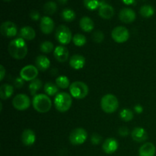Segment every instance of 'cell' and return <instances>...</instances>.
Wrapping results in <instances>:
<instances>
[{
  "instance_id": "2e32d148",
  "label": "cell",
  "mask_w": 156,
  "mask_h": 156,
  "mask_svg": "<svg viewBox=\"0 0 156 156\" xmlns=\"http://www.w3.org/2000/svg\"><path fill=\"white\" fill-rule=\"evenodd\" d=\"M118 149V142L114 138H108L102 145V149L107 154H113Z\"/></svg>"
},
{
  "instance_id": "ee69618b",
  "label": "cell",
  "mask_w": 156,
  "mask_h": 156,
  "mask_svg": "<svg viewBox=\"0 0 156 156\" xmlns=\"http://www.w3.org/2000/svg\"><path fill=\"white\" fill-rule=\"evenodd\" d=\"M4 1H6V2H9V1H11V0H4Z\"/></svg>"
},
{
  "instance_id": "5bb4252c",
  "label": "cell",
  "mask_w": 156,
  "mask_h": 156,
  "mask_svg": "<svg viewBox=\"0 0 156 156\" xmlns=\"http://www.w3.org/2000/svg\"><path fill=\"white\" fill-rule=\"evenodd\" d=\"M40 27L43 33L45 34H51L54 30V22L50 17L44 16L41 19Z\"/></svg>"
},
{
  "instance_id": "8992f818",
  "label": "cell",
  "mask_w": 156,
  "mask_h": 156,
  "mask_svg": "<svg viewBox=\"0 0 156 156\" xmlns=\"http://www.w3.org/2000/svg\"><path fill=\"white\" fill-rule=\"evenodd\" d=\"M55 37L56 41L62 45L69 44L73 39L71 30L66 25H59L56 28Z\"/></svg>"
},
{
  "instance_id": "9a60e30c",
  "label": "cell",
  "mask_w": 156,
  "mask_h": 156,
  "mask_svg": "<svg viewBox=\"0 0 156 156\" xmlns=\"http://www.w3.org/2000/svg\"><path fill=\"white\" fill-rule=\"evenodd\" d=\"M54 57L58 62H65L68 60L69 58V50L64 46H58L55 48L53 52Z\"/></svg>"
},
{
  "instance_id": "3957f363",
  "label": "cell",
  "mask_w": 156,
  "mask_h": 156,
  "mask_svg": "<svg viewBox=\"0 0 156 156\" xmlns=\"http://www.w3.org/2000/svg\"><path fill=\"white\" fill-rule=\"evenodd\" d=\"M73 99L72 96L66 92H61L56 94L54 99V105L56 109L59 112H66L71 108Z\"/></svg>"
},
{
  "instance_id": "7bdbcfd3",
  "label": "cell",
  "mask_w": 156,
  "mask_h": 156,
  "mask_svg": "<svg viewBox=\"0 0 156 156\" xmlns=\"http://www.w3.org/2000/svg\"><path fill=\"white\" fill-rule=\"evenodd\" d=\"M58 2L61 5H65L66 4V2H68V0H57Z\"/></svg>"
},
{
  "instance_id": "4316f807",
  "label": "cell",
  "mask_w": 156,
  "mask_h": 156,
  "mask_svg": "<svg viewBox=\"0 0 156 156\" xmlns=\"http://www.w3.org/2000/svg\"><path fill=\"white\" fill-rule=\"evenodd\" d=\"M140 13L143 18H149L152 17L155 13V9L150 5H144L140 8Z\"/></svg>"
},
{
  "instance_id": "f546056e",
  "label": "cell",
  "mask_w": 156,
  "mask_h": 156,
  "mask_svg": "<svg viewBox=\"0 0 156 156\" xmlns=\"http://www.w3.org/2000/svg\"><path fill=\"white\" fill-rule=\"evenodd\" d=\"M120 117L125 122H129L133 119V113L131 110L123 108L120 112Z\"/></svg>"
},
{
  "instance_id": "ffe728a7",
  "label": "cell",
  "mask_w": 156,
  "mask_h": 156,
  "mask_svg": "<svg viewBox=\"0 0 156 156\" xmlns=\"http://www.w3.org/2000/svg\"><path fill=\"white\" fill-rule=\"evenodd\" d=\"M36 67L41 72H44L49 69L50 66V61L44 55H40L36 58L35 60Z\"/></svg>"
},
{
  "instance_id": "603a6c76",
  "label": "cell",
  "mask_w": 156,
  "mask_h": 156,
  "mask_svg": "<svg viewBox=\"0 0 156 156\" xmlns=\"http://www.w3.org/2000/svg\"><path fill=\"white\" fill-rule=\"evenodd\" d=\"M79 26L81 29L85 32H91L94 29V24L92 20L89 17H82L79 21Z\"/></svg>"
},
{
  "instance_id": "52a82bcc",
  "label": "cell",
  "mask_w": 156,
  "mask_h": 156,
  "mask_svg": "<svg viewBox=\"0 0 156 156\" xmlns=\"http://www.w3.org/2000/svg\"><path fill=\"white\" fill-rule=\"evenodd\" d=\"M88 133L83 128H76L73 129L69 135V141L73 146L82 145L86 141Z\"/></svg>"
},
{
  "instance_id": "44dd1931",
  "label": "cell",
  "mask_w": 156,
  "mask_h": 156,
  "mask_svg": "<svg viewBox=\"0 0 156 156\" xmlns=\"http://www.w3.org/2000/svg\"><path fill=\"white\" fill-rule=\"evenodd\" d=\"M155 146L152 143H146L140 147L139 150L140 156H155Z\"/></svg>"
},
{
  "instance_id": "74e56055",
  "label": "cell",
  "mask_w": 156,
  "mask_h": 156,
  "mask_svg": "<svg viewBox=\"0 0 156 156\" xmlns=\"http://www.w3.org/2000/svg\"><path fill=\"white\" fill-rule=\"evenodd\" d=\"M118 133L119 135L121 136H126L129 135V130L126 126H121V127L119 128Z\"/></svg>"
},
{
  "instance_id": "7402d4cb",
  "label": "cell",
  "mask_w": 156,
  "mask_h": 156,
  "mask_svg": "<svg viewBox=\"0 0 156 156\" xmlns=\"http://www.w3.org/2000/svg\"><path fill=\"white\" fill-rule=\"evenodd\" d=\"M19 36L22 39L26 41H31L34 39L36 36L35 30L30 26H25V27H21L19 31Z\"/></svg>"
},
{
  "instance_id": "f35d334b",
  "label": "cell",
  "mask_w": 156,
  "mask_h": 156,
  "mask_svg": "<svg viewBox=\"0 0 156 156\" xmlns=\"http://www.w3.org/2000/svg\"><path fill=\"white\" fill-rule=\"evenodd\" d=\"M30 17L34 21H38L41 18V15H40V13L37 11L33 10L30 12Z\"/></svg>"
},
{
  "instance_id": "9c48e42d",
  "label": "cell",
  "mask_w": 156,
  "mask_h": 156,
  "mask_svg": "<svg viewBox=\"0 0 156 156\" xmlns=\"http://www.w3.org/2000/svg\"><path fill=\"white\" fill-rule=\"evenodd\" d=\"M14 108L18 111H25L30 107V100L26 94H19L15 96L12 100Z\"/></svg>"
},
{
  "instance_id": "d4e9b609",
  "label": "cell",
  "mask_w": 156,
  "mask_h": 156,
  "mask_svg": "<svg viewBox=\"0 0 156 156\" xmlns=\"http://www.w3.org/2000/svg\"><path fill=\"white\" fill-rule=\"evenodd\" d=\"M41 87H42V82H41L40 79H35L33 81H31L28 86L29 91H30V94L33 96L36 95L37 92L41 89Z\"/></svg>"
},
{
  "instance_id": "d590c367",
  "label": "cell",
  "mask_w": 156,
  "mask_h": 156,
  "mask_svg": "<svg viewBox=\"0 0 156 156\" xmlns=\"http://www.w3.org/2000/svg\"><path fill=\"white\" fill-rule=\"evenodd\" d=\"M101 140H102V137L98 133H93L92 136H91V142L93 145H94V146H95V145L100 144Z\"/></svg>"
},
{
  "instance_id": "6da1fadb",
  "label": "cell",
  "mask_w": 156,
  "mask_h": 156,
  "mask_svg": "<svg viewBox=\"0 0 156 156\" xmlns=\"http://www.w3.org/2000/svg\"><path fill=\"white\" fill-rule=\"evenodd\" d=\"M9 52L11 56H12L14 59H24L27 53V44L21 37L12 40L9 45Z\"/></svg>"
},
{
  "instance_id": "8d00e7d4",
  "label": "cell",
  "mask_w": 156,
  "mask_h": 156,
  "mask_svg": "<svg viewBox=\"0 0 156 156\" xmlns=\"http://www.w3.org/2000/svg\"><path fill=\"white\" fill-rule=\"evenodd\" d=\"M24 79L21 77H17L14 80V85L17 88H20L24 85Z\"/></svg>"
},
{
  "instance_id": "30bf717a",
  "label": "cell",
  "mask_w": 156,
  "mask_h": 156,
  "mask_svg": "<svg viewBox=\"0 0 156 156\" xmlns=\"http://www.w3.org/2000/svg\"><path fill=\"white\" fill-rule=\"evenodd\" d=\"M0 31L3 36L10 38L16 36L18 34V28L15 23H13L12 21H7L1 24Z\"/></svg>"
},
{
  "instance_id": "83f0119b",
  "label": "cell",
  "mask_w": 156,
  "mask_h": 156,
  "mask_svg": "<svg viewBox=\"0 0 156 156\" xmlns=\"http://www.w3.org/2000/svg\"><path fill=\"white\" fill-rule=\"evenodd\" d=\"M57 10V5L55 2L49 1L46 2L44 5V12L47 15H53Z\"/></svg>"
},
{
  "instance_id": "4dcf8cb0",
  "label": "cell",
  "mask_w": 156,
  "mask_h": 156,
  "mask_svg": "<svg viewBox=\"0 0 156 156\" xmlns=\"http://www.w3.org/2000/svg\"><path fill=\"white\" fill-rule=\"evenodd\" d=\"M56 85H57L59 88H62V89H66L70 86L69 80L68 77L65 76H59L57 79H56Z\"/></svg>"
},
{
  "instance_id": "484cf974",
  "label": "cell",
  "mask_w": 156,
  "mask_h": 156,
  "mask_svg": "<svg viewBox=\"0 0 156 156\" xmlns=\"http://www.w3.org/2000/svg\"><path fill=\"white\" fill-rule=\"evenodd\" d=\"M44 90L47 95L48 96H54L59 91L58 86L53 82H47L44 85Z\"/></svg>"
},
{
  "instance_id": "ba28073f",
  "label": "cell",
  "mask_w": 156,
  "mask_h": 156,
  "mask_svg": "<svg viewBox=\"0 0 156 156\" xmlns=\"http://www.w3.org/2000/svg\"><path fill=\"white\" fill-rule=\"evenodd\" d=\"M111 37L115 42L118 44L125 43L129 37V33L127 29L123 26H118L113 29Z\"/></svg>"
},
{
  "instance_id": "7c38bea8",
  "label": "cell",
  "mask_w": 156,
  "mask_h": 156,
  "mask_svg": "<svg viewBox=\"0 0 156 156\" xmlns=\"http://www.w3.org/2000/svg\"><path fill=\"white\" fill-rule=\"evenodd\" d=\"M99 15L104 19H110L114 15V9L106 1L102 0L99 4Z\"/></svg>"
},
{
  "instance_id": "b9f144b4",
  "label": "cell",
  "mask_w": 156,
  "mask_h": 156,
  "mask_svg": "<svg viewBox=\"0 0 156 156\" xmlns=\"http://www.w3.org/2000/svg\"><path fill=\"white\" fill-rule=\"evenodd\" d=\"M121 1L126 5H133L135 3L136 0H121Z\"/></svg>"
},
{
  "instance_id": "60d3db41",
  "label": "cell",
  "mask_w": 156,
  "mask_h": 156,
  "mask_svg": "<svg viewBox=\"0 0 156 156\" xmlns=\"http://www.w3.org/2000/svg\"><path fill=\"white\" fill-rule=\"evenodd\" d=\"M134 110H135V111L137 113V114H141V113L143 112V107L141 106V105H136V106L135 107Z\"/></svg>"
},
{
  "instance_id": "e0dca14e",
  "label": "cell",
  "mask_w": 156,
  "mask_h": 156,
  "mask_svg": "<svg viewBox=\"0 0 156 156\" xmlns=\"http://www.w3.org/2000/svg\"><path fill=\"white\" fill-rule=\"evenodd\" d=\"M35 140H36V135L32 129H26L23 131L21 135V141L24 146H32L35 143Z\"/></svg>"
},
{
  "instance_id": "ac0fdd59",
  "label": "cell",
  "mask_w": 156,
  "mask_h": 156,
  "mask_svg": "<svg viewBox=\"0 0 156 156\" xmlns=\"http://www.w3.org/2000/svg\"><path fill=\"white\" fill-rule=\"evenodd\" d=\"M131 136L134 141L137 143H142L147 140L148 135L146 129L143 127H136L133 129Z\"/></svg>"
},
{
  "instance_id": "4fadbf2b",
  "label": "cell",
  "mask_w": 156,
  "mask_h": 156,
  "mask_svg": "<svg viewBox=\"0 0 156 156\" xmlns=\"http://www.w3.org/2000/svg\"><path fill=\"white\" fill-rule=\"evenodd\" d=\"M136 12L129 8H124L121 9L119 13V18L120 21L126 24H129L135 21L136 19Z\"/></svg>"
},
{
  "instance_id": "f1b7e54d",
  "label": "cell",
  "mask_w": 156,
  "mask_h": 156,
  "mask_svg": "<svg viewBox=\"0 0 156 156\" xmlns=\"http://www.w3.org/2000/svg\"><path fill=\"white\" fill-rule=\"evenodd\" d=\"M61 17L62 19L67 22H70L75 20L76 18V13L71 9H65L62 11L61 13Z\"/></svg>"
},
{
  "instance_id": "ab89813d",
  "label": "cell",
  "mask_w": 156,
  "mask_h": 156,
  "mask_svg": "<svg viewBox=\"0 0 156 156\" xmlns=\"http://www.w3.org/2000/svg\"><path fill=\"white\" fill-rule=\"evenodd\" d=\"M5 69L4 66H0V73H1V79L0 81H2L3 79L5 77Z\"/></svg>"
},
{
  "instance_id": "5b68a950",
  "label": "cell",
  "mask_w": 156,
  "mask_h": 156,
  "mask_svg": "<svg viewBox=\"0 0 156 156\" xmlns=\"http://www.w3.org/2000/svg\"><path fill=\"white\" fill-rule=\"evenodd\" d=\"M69 91L72 97L76 99H83L88 95V87L82 82H74L70 85Z\"/></svg>"
},
{
  "instance_id": "d6986e66",
  "label": "cell",
  "mask_w": 156,
  "mask_h": 156,
  "mask_svg": "<svg viewBox=\"0 0 156 156\" xmlns=\"http://www.w3.org/2000/svg\"><path fill=\"white\" fill-rule=\"evenodd\" d=\"M85 64V58L79 54L73 55L69 59V65L74 69H81Z\"/></svg>"
},
{
  "instance_id": "836d02e7",
  "label": "cell",
  "mask_w": 156,
  "mask_h": 156,
  "mask_svg": "<svg viewBox=\"0 0 156 156\" xmlns=\"http://www.w3.org/2000/svg\"><path fill=\"white\" fill-rule=\"evenodd\" d=\"M99 0H84V5L88 10H95L99 8Z\"/></svg>"
},
{
  "instance_id": "e575fe53",
  "label": "cell",
  "mask_w": 156,
  "mask_h": 156,
  "mask_svg": "<svg viewBox=\"0 0 156 156\" xmlns=\"http://www.w3.org/2000/svg\"><path fill=\"white\" fill-rule=\"evenodd\" d=\"M105 38V35L101 30H97L92 34V39L95 43H101Z\"/></svg>"
},
{
  "instance_id": "7a4b0ae2",
  "label": "cell",
  "mask_w": 156,
  "mask_h": 156,
  "mask_svg": "<svg viewBox=\"0 0 156 156\" xmlns=\"http://www.w3.org/2000/svg\"><path fill=\"white\" fill-rule=\"evenodd\" d=\"M33 107L37 112L47 113L52 107V102L48 95L44 94H36L33 98Z\"/></svg>"
},
{
  "instance_id": "8fae6325",
  "label": "cell",
  "mask_w": 156,
  "mask_h": 156,
  "mask_svg": "<svg viewBox=\"0 0 156 156\" xmlns=\"http://www.w3.org/2000/svg\"><path fill=\"white\" fill-rule=\"evenodd\" d=\"M38 76V69L36 66L32 65H27L23 67L20 72V76L24 79V81H33L34 79H37Z\"/></svg>"
},
{
  "instance_id": "277c9868",
  "label": "cell",
  "mask_w": 156,
  "mask_h": 156,
  "mask_svg": "<svg viewBox=\"0 0 156 156\" xmlns=\"http://www.w3.org/2000/svg\"><path fill=\"white\" fill-rule=\"evenodd\" d=\"M101 109L107 114H112L115 112L119 107V102L117 97L114 94H105L101 101Z\"/></svg>"
},
{
  "instance_id": "d6a6232c",
  "label": "cell",
  "mask_w": 156,
  "mask_h": 156,
  "mask_svg": "<svg viewBox=\"0 0 156 156\" xmlns=\"http://www.w3.org/2000/svg\"><path fill=\"white\" fill-rule=\"evenodd\" d=\"M53 48H54V45L50 41H44V42L41 43V46H40V50L42 53H50L53 51Z\"/></svg>"
},
{
  "instance_id": "1f68e13d",
  "label": "cell",
  "mask_w": 156,
  "mask_h": 156,
  "mask_svg": "<svg viewBox=\"0 0 156 156\" xmlns=\"http://www.w3.org/2000/svg\"><path fill=\"white\" fill-rule=\"evenodd\" d=\"M73 43L77 47H82L86 44V37L83 34H76L73 37Z\"/></svg>"
},
{
  "instance_id": "cb8c5ba5",
  "label": "cell",
  "mask_w": 156,
  "mask_h": 156,
  "mask_svg": "<svg viewBox=\"0 0 156 156\" xmlns=\"http://www.w3.org/2000/svg\"><path fill=\"white\" fill-rule=\"evenodd\" d=\"M14 88L9 84H3L0 87V98L2 100L9 98L13 94Z\"/></svg>"
}]
</instances>
